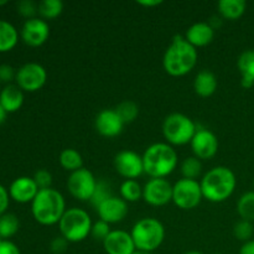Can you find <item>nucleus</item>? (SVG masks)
<instances>
[{
  "mask_svg": "<svg viewBox=\"0 0 254 254\" xmlns=\"http://www.w3.org/2000/svg\"><path fill=\"white\" fill-rule=\"evenodd\" d=\"M68 241L66 238H64L62 236L60 237H56L52 240L51 245H50V250L54 254H62L67 251L68 248Z\"/></svg>",
  "mask_w": 254,
  "mask_h": 254,
  "instance_id": "38",
  "label": "nucleus"
},
{
  "mask_svg": "<svg viewBox=\"0 0 254 254\" xmlns=\"http://www.w3.org/2000/svg\"><path fill=\"white\" fill-rule=\"evenodd\" d=\"M10 202V195L9 191L6 188L0 184V216H2L4 213H6L7 207H9Z\"/></svg>",
  "mask_w": 254,
  "mask_h": 254,
  "instance_id": "39",
  "label": "nucleus"
},
{
  "mask_svg": "<svg viewBox=\"0 0 254 254\" xmlns=\"http://www.w3.org/2000/svg\"><path fill=\"white\" fill-rule=\"evenodd\" d=\"M237 212L245 221H254V191L243 193L237 202Z\"/></svg>",
  "mask_w": 254,
  "mask_h": 254,
  "instance_id": "29",
  "label": "nucleus"
},
{
  "mask_svg": "<svg viewBox=\"0 0 254 254\" xmlns=\"http://www.w3.org/2000/svg\"><path fill=\"white\" fill-rule=\"evenodd\" d=\"M197 128L192 119L181 113H173L163 123L164 138L171 145H186L191 143Z\"/></svg>",
  "mask_w": 254,
  "mask_h": 254,
  "instance_id": "7",
  "label": "nucleus"
},
{
  "mask_svg": "<svg viewBox=\"0 0 254 254\" xmlns=\"http://www.w3.org/2000/svg\"><path fill=\"white\" fill-rule=\"evenodd\" d=\"M161 2L160 0H144V1H138L139 5H141V6H145V7H153V6H158V5H160Z\"/></svg>",
  "mask_w": 254,
  "mask_h": 254,
  "instance_id": "42",
  "label": "nucleus"
},
{
  "mask_svg": "<svg viewBox=\"0 0 254 254\" xmlns=\"http://www.w3.org/2000/svg\"><path fill=\"white\" fill-rule=\"evenodd\" d=\"M96 210L99 218L108 225L122 222L128 215L127 202L122 197H116V196H112L108 200L102 202Z\"/></svg>",
  "mask_w": 254,
  "mask_h": 254,
  "instance_id": "15",
  "label": "nucleus"
},
{
  "mask_svg": "<svg viewBox=\"0 0 254 254\" xmlns=\"http://www.w3.org/2000/svg\"><path fill=\"white\" fill-rule=\"evenodd\" d=\"M215 37V30L210 26L208 22H196L188 29L185 34L186 41L193 47L207 46L212 42Z\"/></svg>",
  "mask_w": 254,
  "mask_h": 254,
  "instance_id": "19",
  "label": "nucleus"
},
{
  "mask_svg": "<svg viewBox=\"0 0 254 254\" xmlns=\"http://www.w3.org/2000/svg\"><path fill=\"white\" fill-rule=\"evenodd\" d=\"M114 168L121 176L126 180H135L144 173L143 156L135 151L123 150L114 158Z\"/></svg>",
  "mask_w": 254,
  "mask_h": 254,
  "instance_id": "12",
  "label": "nucleus"
},
{
  "mask_svg": "<svg viewBox=\"0 0 254 254\" xmlns=\"http://www.w3.org/2000/svg\"><path fill=\"white\" fill-rule=\"evenodd\" d=\"M193 89H195L196 94L202 98L211 97L217 89V78L211 71L203 69V71L198 72L197 76L195 77Z\"/></svg>",
  "mask_w": 254,
  "mask_h": 254,
  "instance_id": "22",
  "label": "nucleus"
},
{
  "mask_svg": "<svg viewBox=\"0 0 254 254\" xmlns=\"http://www.w3.org/2000/svg\"><path fill=\"white\" fill-rule=\"evenodd\" d=\"M245 0H221L218 1L217 7L221 17L226 20H237L246 11Z\"/></svg>",
  "mask_w": 254,
  "mask_h": 254,
  "instance_id": "24",
  "label": "nucleus"
},
{
  "mask_svg": "<svg viewBox=\"0 0 254 254\" xmlns=\"http://www.w3.org/2000/svg\"><path fill=\"white\" fill-rule=\"evenodd\" d=\"M254 233V227L253 223L250 221L241 220L240 222H237L233 227V235L237 238L238 241H243V242H248L251 241V238L253 237Z\"/></svg>",
  "mask_w": 254,
  "mask_h": 254,
  "instance_id": "33",
  "label": "nucleus"
},
{
  "mask_svg": "<svg viewBox=\"0 0 254 254\" xmlns=\"http://www.w3.org/2000/svg\"><path fill=\"white\" fill-rule=\"evenodd\" d=\"M16 86L24 92H37L47 81V72L41 64L29 62L16 71Z\"/></svg>",
  "mask_w": 254,
  "mask_h": 254,
  "instance_id": "9",
  "label": "nucleus"
},
{
  "mask_svg": "<svg viewBox=\"0 0 254 254\" xmlns=\"http://www.w3.org/2000/svg\"><path fill=\"white\" fill-rule=\"evenodd\" d=\"M20 228L19 218L14 213H4L0 216V237L9 240L17 233Z\"/></svg>",
  "mask_w": 254,
  "mask_h": 254,
  "instance_id": "28",
  "label": "nucleus"
},
{
  "mask_svg": "<svg viewBox=\"0 0 254 254\" xmlns=\"http://www.w3.org/2000/svg\"><path fill=\"white\" fill-rule=\"evenodd\" d=\"M107 254H133L136 251L130 233L122 230L112 231L103 242Z\"/></svg>",
  "mask_w": 254,
  "mask_h": 254,
  "instance_id": "18",
  "label": "nucleus"
},
{
  "mask_svg": "<svg viewBox=\"0 0 254 254\" xmlns=\"http://www.w3.org/2000/svg\"><path fill=\"white\" fill-rule=\"evenodd\" d=\"M7 1L6 0H0V6H2V5H6Z\"/></svg>",
  "mask_w": 254,
  "mask_h": 254,
  "instance_id": "46",
  "label": "nucleus"
},
{
  "mask_svg": "<svg viewBox=\"0 0 254 254\" xmlns=\"http://www.w3.org/2000/svg\"><path fill=\"white\" fill-rule=\"evenodd\" d=\"M7 191H9L10 198H12L15 202L29 203L34 201V198L39 193L40 189L37 188L36 183L32 178L20 176L10 184Z\"/></svg>",
  "mask_w": 254,
  "mask_h": 254,
  "instance_id": "17",
  "label": "nucleus"
},
{
  "mask_svg": "<svg viewBox=\"0 0 254 254\" xmlns=\"http://www.w3.org/2000/svg\"><path fill=\"white\" fill-rule=\"evenodd\" d=\"M201 171H202V164H201L200 159H197L196 156L186 158L181 164V174H183L184 179L196 180L201 175Z\"/></svg>",
  "mask_w": 254,
  "mask_h": 254,
  "instance_id": "30",
  "label": "nucleus"
},
{
  "mask_svg": "<svg viewBox=\"0 0 254 254\" xmlns=\"http://www.w3.org/2000/svg\"><path fill=\"white\" fill-rule=\"evenodd\" d=\"M17 12L27 20L34 19L35 15L39 14V4L32 0H21L17 2Z\"/></svg>",
  "mask_w": 254,
  "mask_h": 254,
  "instance_id": "34",
  "label": "nucleus"
},
{
  "mask_svg": "<svg viewBox=\"0 0 254 254\" xmlns=\"http://www.w3.org/2000/svg\"><path fill=\"white\" fill-rule=\"evenodd\" d=\"M0 254H21L19 247L9 240H2L0 242Z\"/></svg>",
  "mask_w": 254,
  "mask_h": 254,
  "instance_id": "40",
  "label": "nucleus"
},
{
  "mask_svg": "<svg viewBox=\"0 0 254 254\" xmlns=\"http://www.w3.org/2000/svg\"><path fill=\"white\" fill-rule=\"evenodd\" d=\"M6 117H7V112L5 111L4 107H2L1 104H0V124L4 123L5 119H6Z\"/></svg>",
  "mask_w": 254,
  "mask_h": 254,
  "instance_id": "43",
  "label": "nucleus"
},
{
  "mask_svg": "<svg viewBox=\"0 0 254 254\" xmlns=\"http://www.w3.org/2000/svg\"><path fill=\"white\" fill-rule=\"evenodd\" d=\"M0 91H1V82H0Z\"/></svg>",
  "mask_w": 254,
  "mask_h": 254,
  "instance_id": "47",
  "label": "nucleus"
},
{
  "mask_svg": "<svg viewBox=\"0 0 254 254\" xmlns=\"http://www.w3.org/2000/svg\"><path fill=\"white\" fill-rule=\"evenodd\" d=\"M66 212V203L61 192L55 189L40 190L31 202V213L35 221L42 226L56 225Z\"/></svg>",
  "mask_w": 254,
  "mask_h": 254,
  "instance_id": "3",
  "label": "nucleus"
},
{
  "mask_svg": "<svg viewBox=\"0 0 254 254\" xmlns=\"http://www.w3.org/2000/svg\"><path fill=\"white\" fill-rule=\"evenodd\" d=\"M19 41V32L11 22L0 19V54L9 52Z\"/></svg>",
  "mask_w": 254,
  "mask_h": 254,
  "instance_id": "23",
  "label": "nucleus"
},
{
  "mask_svg": "<svg viewBox=\"0 0 254 254\" xmlns=\"http://www.w3.org/2000/svg\"><path fill=\"white\" fill-rule=\"evenodd\" d=\"M59 160L62 168L67 171H71V173L83 168V159H82V155L76 149H64L60 154Z\"/></svg>",
  "mask_w": 254,
  "mask_h": 254,
  "instance_id": "25",
  "label": "nucleus"
},
{
  "mask_svg": "<svg viewBox=\"0 0 254 254\" xmlns=\"http://www.w3.org/2000/svg\"><path fill=\"white\" fill-rule=\"evenodd\" d=\"M112 231H111V227H109L108 223L104 222V221H102V220H99L98 222H96L92 225L91 236L96 241H102V242H104V240L108 237V235Z\"/></svg>",
  "mask_w": 254,
  "mask_h": 254,
  "instance_id": "35",
  "label": "nucleus"
},
{
  "mask_svg": "<svg viewBox=\"0 0 254 254\" xmlns=\"http://www.w3.org/2000/svg\"><path fill=\"white\" fill-rule=\"evenodd\" d=\"M203 198L201 185L197 180L180 179L173 186V202L183 210H192Z\"/></svg>",
  "mask_w": 254,
  "mask_h": 254,
  "instance_id": "8",
  "label": "nucleus"
},
{
  "mask_svg": "<svg viewBox=\"0 0 254 254\" xmlns=\"http://www.w3.org/2000/svg\"><path fill=\"white\" fill-rule=\"evenodd\" d=\"M197 64V50L189 44L184 36H175L165 51L163 59L164 69L173 77H183L190 73Z\"/></svg>",
  "mask_w": 254,
  "mask_h": 254,
  "instance_id": "1",
  "label": "nucleus"
},
{
  "mask_svg": "<svg viewBox=\"0 0 254 254\" xmlns=\"http://www.w3.org/2000/svg\"><path fill=\"white\" fill-rule=\"evenodd\" d=\"M184 254H203V253L197 252V251H190V252H186V253H184Z\"/></svg>",
  "mask_w": 254,
  "mask_h": 254,
  "instance_id": "45",
  "label": "nucleus"
},
{
  "mask_svg": "<svg viewBox=\"0 0 254 254\" xmlns=\"http://www.w3.org/2000/svg\"><path fill=\"white\" fill-rule=\"evenodd\" d=\"M50 36V26L45 20L34 17L24 22L20 31L22 41L31 47H39L47 41Z\"/></svg>",
  "mask_w": 254,
  "mask_h": 254,
  "instance_id": "13",
  "label": "nucleus"
},
{
  "mask_svg": "<svg viewBox=\"0 0 254 254\" xmlns=\"http://www.w3.org/2000/svg\"><path fill=\"white\" fill-rule=\"evenodd\" d=\"M143 198L155 207L168 205L173 201V185L165 179H150L143 188Z\"/></svg>",
  "mask_w": 254,
  "mask_h": 254,
  "instance_id": "11",
  "label": "nucleus"
},
{
  "mask_svg": "<svg viewBox=\"0 0 254 254\" xmlns=\"http://www.w3.org/2000/svg\"><path fill=\"white\" fill-rule=\"evenodd\" d=\"M240 254H254V240L243 243L240 250Z\"/></svg>",
  "mask_w": 254,
  "mask_h": 254,
  "instance_id": "41",
  "label": "nucleus"
},
{
  "mask_svg": "<svg viewBox=\"0 0 254 254\" xmlns=\"http://www.w3.org/2000/svg\"><path fill=\"white\" fill-rule=\"evenodd\" d=\"M64 11L61 0H42L39 2V15L42 20H52L59 17Z\"/></svg>",
  "mask_w": 254,
  "mask_h": 254,
  "instance_id": "26",
  "label": "nucleus"
},
{
  "mask_svg": "<svg viewBox=\"0 0 254 254\" xmlns=\"http://www.w3.org/2000/svg\"><path fill=\"white\" fill-rule=\"evenodd\" d=\"M36 183L37 188L40 190H45V189H51L52 185V175L50 171H47L46 169H41V170H37L35 173L34 178H32Z\"/></svg>",
  "mask_w": 254,
  "mask_h": 254,
  "instance_id": "36",
  "label": "nucleus"
},
{
  "mask_svg": "<svg viewBox=\"0 0 254 254\" xmlns=\"http://www.w3.org/2000/svg\"><path fill=\"white\" fill-rule=\"evenodd\" d=\"M237 66L242 74V81H241L242 87L246 89L252 88L254 86V50L242 52L238 57Z\"/></svg>",
  "mask_w": 254,
  "mask_h": 254,
  "instance_id": "21",
  "label": "nucleus"
},
{
  "mask_svg": "<svg viewBox=\"0 0 254 254\" xmlns=\"http://www.w3.org/2000/svg\"><path fill=\"white\" fill-rule=\"evenodd\" d=\"M116 112L118 113V116L121 117V119L123 121L124 124L131 123L136 119L139 114V107L138 104L134 103L131 101H124L119 104L116 108Z\"/></svg>",
  "mask_w": 254,
  "mask_h": 254,
  "instance_id": "31",
  "label": "nucleus"
},
{
  "mask_svg": "<svg viewBox=\"0 0 254 254\" xmlns=\"http://www.w3.org/2000/svg\"><path fill=\"white\" fill-rule=\"evenodd\" d=\"M133 254H153L151 252H145V251H139V250H136L135 252H134Z\"/></svg>",
  "mask_w": 254,
  "mask_h": 254,
  "instance_id": "44",
  "label": "nucleus"
},
{
  "mask_svg": "<svg viewBox=\"0 0 254 254\" xmlns=\"http://www.w3.org/2000/svg\"><path fill=\"white\" fill-rule=\"evenodd\" d=\"M1 241H2V238H1V237H0V242H1Z\"/></svg>",
  "mask_w": 254,
  "mask_h": 254,
  "instance_id": "48",
  "label": "nucleus"
},
{
  "mask_svg": "<svg viewBox=\"0 0 254 254\" xmlns=\"http://www.w3.org/2000/svg\"><path fill=\"white\" fill-rule=\"evenodd\" d=\"M94 127L102 136L114 138L122 133L124 123L116 112V109H103L97 114Z\"/></svg>",
  "mask_w": 254,
  "mask_h": 254,
  "instance_id": "16",
  "label": "nucleus"
},
{
  "mask_svg": "<svg viewBox=\"0 0 254 254\" xmlns=\"http://www.w3.org/2000/svg\"><path fill=\"white\" fill-rule=\"evenodd\" d=\"M143 164L151 179H165L178 166V153L170 144L155 143L144 151Z\"/></svg>",
  "mask_w": 254,
  "mask_h": 254,
  "instance_id": "4",
  "label": "nucleus"
},
{
  "mask_svg": "<svg viewBox=\"0 0 254 254\" xmlns=\"http://www.w3.org/2000/svg\"><path fill=\"white\" fill-rule=\"evenodd\" d=\"M130 235L136 250L153 253L164 242L165 228L156 218L145 217L134 225Z\"/></svg>",
  "mask_w": 254,
  "mask_h": 254,
  "instance_id": "5",
  "label": "nucleus"
},
{
  "mask_svg": "<svg viewBox=\"0 0 254 254\" xmlns=\"http://www.w3.org/2000/svg\"><path fill=\"white\" fill-rule=\"evenodd\" d=\"M200 185L203 198L210 202L220 203L230 198L235 192L237 179L227 166H216L205 174Z\"/></svg>",
  "mask_w": 254,
  "mask_h": 254,
  "instance_id": "2",
  "label": "nucleus"
},
{
  "mask_svg": "<svg viewBox=\"0 0 254 254\" xmlns=\"http://www.w3.org/2000/svg\"><path fill=\"white\" fill-rule=\"evenodd\" d=\"M0 104L7 113H15L24 104V91L16 84H6L0 91Z\"/></svg>",
  "mask_w": 254,
  "mask_h": 254,
  "instance_id": "20",
  "label": "nucleus"
},
{
  "mask_svg": "<svg viewBox=\"0 0 254 254\" xmlns=\"http://www.w3.org/2000/svg\"><path fill=\"white\" fill-rule=\"evenodd\" d=\"M16 78V71L10 64H0V82L1 83H10Z\"/></svg>",
  "mask_w": 254,
  "mask_h": 254,
  "instance_id": "37",
  "label": "nucleus"
},
{
  "mask_svg": "<svg viewBox=\"0 0 254 254\" xmlns=\"http://www.w3.org/2000/svg\"><path fill=\"white\" fill-rule=\"evenodd\" d=\"M191 149L200 160H210L218 151V139L208 129H197L191 140Z\"/></svg>",
  "mask_w": 254,
  "mask_h": 254,
  "instance_id": "14",
  "label": "nucleus"
},
{
  "mask_svg": "<svg viewBox=\"0 0 254 254\" xmlns=\"http://www.w3.org/2000/svg\"><path fill=\"white\" fill-rule=\"evenodd\" d=\"M98 181L88 169H79L71 173L67 179V189L74 198L79 201H89L93 196Z\"/></svg>",
  "mask_w": 254,
  "mask_h": 254,
  "instance_id": "10",
  "label": "nucleus"
},
{
  "mask_svg": "<svg viewBox=\"0 0 254 254\" xmlns=\"http://www.w3.org/2000/svg\"><path fill=\"white\" fill-rule=\"evenodd\" d=\"M121 197L126 202H136L143 197V188L136 180H126L119 189Z\"/></svg>",
  "mask_w": 254,
  "mask_h": 254,
  "instance_id": "27",
  "label": "nucleus"
},
{
  "mask_svg": "<svg viewBox=\"0 0 254 254\" xmlns=\"http://www.w3.org/2000/svg\"><path fill=\"white\" fill-rule=\"evenodd\" d=\"M112 196L113 195H112V190H111V185H109V183H107V181L104 180H101L97 183L96 190H94L93 196H92V198L89 201H91L92 205L97 208L102 202L108 200V198L112 197Z\"/></svg>",
  "mask_w": 254,
  "mask_h": 254,
  "instance_id": "32",
  "label": "nucleus"
},
{
  "mask_svg": "<svg viewBox=\"0 0 254 254\" xmlns=\"http://www.w3.org/2000/svg\"><path fill=\"white\" fill-rule=\"evenodd\" d=\"M253 186H254V181H253Z\"/></svg>",
  "mask_w": 254,
  "mask_h": 254,
  "instance_id": "49",
  "label": "nucleus"
},
{
  "mask_svg": "<svg viewBox=\"0 0 254 254\" xmlns=\"http://www.w3.org/2000/svg\"><path fill=\"white\" fill-rule=\"evenodd\" d=\"M92 225L93 223L88 213L82 208L77 207L66 210L59 222L61 236L72 243L86 240L91 235Z\"/></svg>",
  "mask_w": 254,
  "mask_h": 254,
  "instance_id": "6",
  "label": "nucleus"
}]
</instances>
